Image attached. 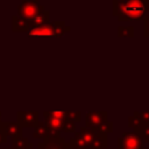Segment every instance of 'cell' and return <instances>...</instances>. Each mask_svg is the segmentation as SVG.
<instances>
[{"label": "cell", "mask_w": 149, "mask_h": 149, "mask_svg": "<svg viewBox=\"0 0 149 149\" xmlns=\"http://www.w3.org/2000/svg\"><path fill=\"white\" fill-rule=\"evenodd\" d=\"M86 128L101 132V133H112L113 132V122L108 121V114L105 111H97V112H88L85 115V126Z\"/></svg>", "instance_id": "6da1fadb"}, {"label": "cell", "mask_w": 149, "mask_h": 149, "mask_svg": "<svg viewBox=\"0 0 149 149\" xmlns=\"http://www.w3.org/2000/svg\"><path fill=\"white\" fill-rule=\"evenodd\" d=\"M76 132L83 140L86 149H106L108 146V136L106 133L94 132L84 126H81L79 130Z\"/></svg>", "instance_id": "7a4b0ae2"}, {"label": "cell", "mask_w": 149, "mask_h": 149, "mask_svg": "<svg viewBox=\"0 0 149 149\" xmlns=\"http://www.w3.org/2000/svg\"><path fill=\"white\" fill-rule=\"evenodd\" d=\"M66 31H70L69 26H66L62 21H55V22H48L37 27H33L28 30V34L38 35V36H62Z\"/></svg>", "instance_id": "3957f363"}, {"label": "cell", "mask_w": 149, "mask_h": 149, "mask_svg": "<svg viewBox=\"0 0 149 149\" xmlns=\"http://www.w3.org/2000/svg\"><path fill=\"white\" fill-rule=\"evenodd\" d=\"M149 10V0H128V1H113V15L118 16L126 12H146Z\"/></svg>", "instance_id": "277c9868"}, {"label": "cell", "mask_w": 149, "mask_h": 149, "mask_svg": "<svg viewBox=\"0 0 149 149\" xmlns=\"http://www.w3.org/2000/svg\"><path fill=\"white\" fill-rule=\"evenodd\" d=\"M118 148L119 149H144V143L142 136L132 130L123 132L118 139Z\"/></svg>", "instance_id": "5b68a950"}, {"label": "cell", "mask_w": 149, "mask_h": 149, "mask_svg": "<svg viewBox=\"0 0 149 149\" xmlns=\"http://www.w3.org/2000/svg\"><path fill=\"white\" fill-rule=\"evenodd\" d=\"M45 9L37 1H24L19 6V15L21 19L30 22Z\"/></svg>", "instance_id": "8992f818"}, {"label": "cell", "mask_w": 149, "mask_h": 149, "mask_svg": "<svg viewBox=\"0 0 149 149\" xmlns=\"http://www.w3.org/2000/svg\"><path fill=\"white\" fill-rule=\"evenodd\" d=\"M19 123L26 127H33L38 123V113L35 111L31 112H19L17 113Z\"/></svg>", "instance_id": "52a82bcc"}, {"label": "cell", "mask_w": 149, "mask_h": 149, "mask_svg": "<svg viewBox=\"0 0 149 149\" xmlns=\"http://www.w3.org/2000/svg\"><path fill=\"white\" fill-rule=\"evenodd\" d=\"M143 14H144L143 12H126V13L119 14L116 17H118V21L119 22H123V21H137V20L143 19V16H144Z\"/></svg>", "instance_id": "ba28073f"}, {"label": "cell", "mask_w": 149, "mask_h": 149, "mask_svg": "<svg viewBox=\"0 0 149 149\" xmlns=\"http://www.w3.org/2000/svg\"><path fill=\"white\" fill-rule=\"evenodd\" d=\"M48 127L45 125V122H38L35 126V130H34V137H38V139H45L48 135Z\"/></svg>", "instance_id": "9c48e42d"}, {"label": "cell", "mask_w": 149, "mask_h": 149, "mask_svg": "<svg viewBox=\"0 0 149 149\" xmlns=\"http://www.w3.org/2000/svg\"><path fill=\"white\" fill-rule=\"evenodd\" d=\"M118 35H119V37H133L134 36V27L133 26H119Z\"/></svg>", "instance_id": "30bf717a"}, {"label": "cell", "mask_w": 149, "mask_h": 149, "mask_svg": "<svg viewBox=\"0 0 149 149\" xmlns=\"http://www.w3.org/2000/svg\"><path fill=\"white\" fill-rule=\"evenodd\" d=\"M133 114L140 120V122L143 125V127H146V126L149 125V111H147V112H139V111H135Z\"/></svg>", "instance_id": "8fae6325"}, {"label": "cell", "mask_w": 149, "mask_h": 149, "mask_svg": "<svg viewBox=\"0 0 149 149\" xmlns=\"http://www.w3.org/2000/svg\"><path fill=\"white\" fill-rule=\"evenodd\" d=\"M9 127V129H6V133L16 137V136H21V126H19L17 123H9L7 125Z\"/></svg>", "instance_id": "7c38bea8"}, {"label": "cell", "mask_w": 149, "mask_h": 149, "mask_svg": "<svg viewBox=\"0 0 149 149\" xmlns=\"http://www.w3.org/2000/svg\"><path fill=\"white\" fill-rule=\"evenodd\" d=\"M66 115H68V119L71 121V122H79L80 119H81V113L79 111H76V112H71V111H68L66 112Z\"/></svg>", "instance_id": "4fadbf2b"}, {"label": "cell", "mask_w": 149, "mask_h": 149, "mask_svg": "<svg viewBox=\"0 0 149 149\" xmlns=\"http://www.w3.org/2000/svg\"><path fill=\"white\" fill-rule=\"evenodd\" d=\"M141 136H142V140H143V143H144V147L146 148H149V125L146 126L140 133H139Z\"/></svg>", "instance_id": "5bb4252c"}, {"label": "cell", "mask_w": 149, "mask_h": 149, "mask_svg": "<svg viewBox=\"0 0 149 149\" xmlns=\"http://www.w3.org/2000/svg\"><path fill=\"white\" fill-rule=\"evenodd\" d=\"M143 22H144V28H143L144 36L148 37L149 36V15L143 16Z\"/></svg>", "instance_id": "9a60e30c"}, {"label": "cell", "mask_w": 149, "mask_h": 149, "mask_svg": "<svg viewBox=\"0 0 149 149\" xmlns=\"http://www.w3.org/2000/svg\"><path fill=\"white\" fill-rule=\"evenodd\" d=\"M3 142V132H2V129H0V143H2Z\"/></svg>", "instance_id": "2e32d148"}]
</instances>
